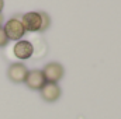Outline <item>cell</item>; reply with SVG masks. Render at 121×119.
Here are the masks:
<instances>
[{"instance_id":"7a4b0ae2","label":"cell","mask_w":121,"mask_h":119,"mask_svg":"<svg viewBox=\"0 0 121 119\" xmlns=\"http://www.w3.org/2000/svg\"><path fill=\"white\" fill-rule=\"evenodd\" d=\"M42 73L45 76L47 83H58L62 80V77L65 74V67L59 62H49L44 66Z\"/></svg>"},{"instance_id":"30bf717a","label":"cell","mask_w":121,"mask_h":119,"mask_svg":"<svg viewBox=\"0 0 121 119\" xmlns=\"http://www.w3.org/2000/svg\"><path fill=\"white\" fill-rule=\"evenodd\" d=\"M3 8H4V0H0V13H1Z\"/></svg>"},{"instance_id":"277c9868","label":"cell","mask_w":121,"mask_h":119,"mask_svg":"<svg viewBox=\"0 0 121 119\" xmlns=\"http://www.w3.org/2000/svg\"><path fill=\"white\" fill-rule=\"evenodd\" d=\"M27 73H28V69L24 63H11L7 67V79L16 84L24 83Z\"/></svg>"},{"instance_id":"5b68a950","label":"cell","mask_w":121,"mask_h":119,"mask_svg":"<svg viewBox=\"0 0 121 119\" xmlns=\"http://www.w3.org/2000/svg\"><path fill=\"white\" fill-rule=\"evenodd\" d=\"M21 23L26 31L38 32L41 28V16L38 11H30L21 16Z\"/></svg>"},{"instance_id":"ba28073f","label":"cell","mask_w":121,"mask_h":119,"mask_svg":"<svg viewBox=\"0 0 121 119\" xmlns=\"http://www.w3.org/2000/svg\"><path fill=\"white\" fill-rule=\"evenodd\" d=\"M38 13L41 16V28H39V32H45V31L51 27V17L45 11H38Z\"/></svg>"},{"instance_id":"3957f363","label":"cell","mask_w":121,"mask_h":119,"mask_svg":"<svg viewBox=\"0 0 121 119\" xmlns=\"http://www.w3.org/2000/svg\"><path fill=\"white\" fill-rule=\"evenodd\" d=\"M24 83H26V86L30 90L38 91V90H41L45 84H47V80H45V76H44L42 70L32 69V70H28Z\"/></svg>"},{"instance_id":"8992f818","label":"cell","mask_w":121,"mask_h":119,"mask_svg":"<svg viewBox=\"0 0 121 119\" xmlns=\"http://www.w3.org/2000/svg\"><path fill=\"white\" fill-rule=\"evenodd\" d=\"M41 98L45 102H55L62 95V90L58 86V83H47L42 88L39 90Z\"/></svg>"},{"instance_id":"9c48e42d","label":"cell","mask_w":121,"mask_h":119,"mask_svg":"<svg viewBox=\"0 0 121 119\" xmlns=\"http://www.w3.org/2000/svg\"><path fill=\"white\" fill-rule=\"evenodd\" d=\"M9 38H7V35H6V31L3 27H0V48H4L7 44H9Z\"/></svg>"},{"instance_id":"6da1fadb","label":"cell","mask_w":121,"mask_h":119,"mask_svg":"<svg viewBox=\"0 0 121 119\" xmlns=\"http://www.w3.org/2000/svg\"><path fill=\"white\" fill-rule=\"evenodd\" d=\"M21 16L23 14H16L13 16L6 24H4V31H6V35L9 39L11 41H18L24 36L26 30L23 27V23H21Z\"/></svg>"},{"instance_id":"52a82bcc","label":"cell","mask_w":121,"mask_h":119,"mask_svg":"<svg viewBox=\"0 0 121 119\" xmlns=\"http://www.w3.org/2000/svg\"><path fill=\"white\" fill-rule=\"evenodd\" d=\"M14 56L20 60H27L30 59L34 53V45L31 44L30 41H18L14 48H13Z\"/></svg>"},{"instance_id":"8fae6325","label":"cell","mask_w":121,"mask_h":119,"mask_svg":"<svg viewBox=\"0 0 121 119\" xmlns=\"http://www.w3.org/2000/svg\"><path fill=\"white\" fill-rule=\"evenodd\" d=\"M4 23V17H3V14L0 13V27H1V24Z\"/></svg>"}]
</instances>
